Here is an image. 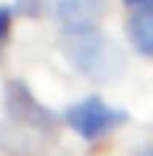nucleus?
Returning <instances> with one entry per match:
<instances>
[{"label": "nucleus", "instance_id": "obj_7", "mask_svg": "<svg viewBox=\"0 0 153 156\" xmlns=\"http://www.w3.org/2000/svg\"><path fill=\"white\" fill-rule=\"evenodd\" d=\"M44 5H47V0H16V11L27 19H38L44 14Z\"/></svg>", "mask_w": 153, "mask_h": 156}, {"label": "nucleus", "instance_id": "obj_9", "mask_svg": "<svg viewBox=\"0 0 153 156\" xmlns=\"http://www.w3.org/2000/svg\"><path fill=\"white\" fill-rule=\"evenodd\" d=\"M123 3L131 5L134 11H137V8H153V0H123Z\"/></svg>", "mask_w": 153, "mask_h": 156}, {"label": "nucleus", "instance_id": "obj_1", "mask_svg": "<svg viewBox=\"0 0 153 156\" xmlns=\"http://www.w3.org/2000/svg\"><path fill=\"white\" fill-rule=\"evenodd\" d=\"M66 60L90 82L110 85L118 82L126 74V55L123 49L104 36L99 27H85V30H68L60 41Z\"/></svg>", "mask_w": 153, "mask_h": 156}, {"label": "nucleus", "instance_id": "obj_6", "mask_svg": "<svg viewBox=\"0 0 153 156\" xmlns=\"http://www.w3.org/2000/svg\"><path fill=\"white\" fill-rule=\"evenodd\" d=\"M126 30L131 47L140 55L153 58V8H137L126 22Z\"/></svg>", "mask_w": 153, "mask_h": 156}, {"label": "nucleus", "instance_id": "obj_2", "mask_svg": "<svg viewBox=\"0 0 153 156\" xmlns=\"http://www.w3.org/2000/svg\"><path fill=\"white\" fill-rule=\"evenodd\" d=\"M63 121L82 140H99V137L115 132L118 126L129 123V112L118 110V107H110L101 96H88L79 104L68 107L66 115H63Z\"/></svg>", "mask_w": 153, "mask_h": 156}, {"label": "nucleus", "instance_id": "obj_4", "mask_svg": "<svg viewBox=\"0 0 153 156\" xmlns=\"http://www.w3.org/2000/svg\"><path fill=\"white\" fill-rule=\"evenodd\" d=\"M0 154L3 156H60L55 134L5 121L0 123Z\"/></svg>", "mask_w": 153, "mask_h": 156}, {"label": "nucleus", "instance_id": "obj_10", "mask_svg": "<svg viewBox=\"0 0 153 156\" xmlns=\"http://www.w3.org/2000/svg\"><path fill=\"white\" fill-rule=\"evenodd\" d=\"M140 156H153V148H142V151H140Z\"/></svg>", "mask_w": 153, "mask_h": 156}, {"label": "nucleus", "instance_id": "obj_3", "mask_svg": "<svg viewBox=\"0 0 153 156\" xmlns=\"http://www.w3.org/2000/svg\"><path fill=\"white\" fill-rule=\"evenodd\" d=\"M3 104H5V112L14 123H22V126H30V129H38V132H47V134L57 132V115L52 110H47L30 93V88L25 82H19V80L5 82Z\"/></svg>", "mask_w": 153, "mask_h": 156}, {"label": "nucleus", "instance_id": "obj_8", "mask_svg": "<svg viewBox=\"0 0 153 156\" xmlns=\"http://www.w3.org/2000/svg\"><path fill=\"white\" fill-rule=\"evenodd\" d=\"M8 33H11V8L0 5V49L5 44V38H8Z\"/></svg>", "mask_w": 153, "mask_h": 156}, {"label": "nucleus", "instance_id": "obj_5", "mask_svg": "<svg viewBox=\"0 0 153 156\" xmlns=\"http://www.w3.org/2000/svg\"><path fill=\"white\" fill-rule=\"evenodd\" d=\"M57 25L68 30L99 27L101 16L107 14V0H49Z\"/></svg>", "mask_w": 153, "mask_h": 156}]
</instances>
